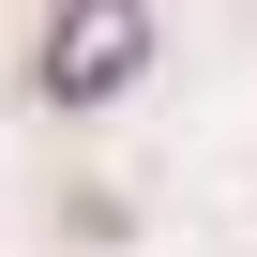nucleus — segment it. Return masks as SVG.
Returning a JSON list of instances; mask_svg holds the SVG:
<instances>
[{
    "label": "nucleus",
    "mask_w": 257,
    "mask_h": 257,
    "mask_svg": "<svg viewBox=\"0 0 257 257\" xmlns=\"http://www.w3.org/2000/svg\"><path fill=\"white\" fill-rule=\"evenodd\" d=\"M137 61H152V16L137 0H61V31H46V91L61 106H106Z\"/></svg>",
    "instance_id": "f257e3e1"
}]
</instances>
